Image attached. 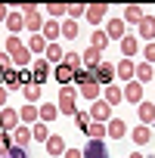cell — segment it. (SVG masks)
I'll return each instance as SVG.
<instances>
[{
	"instance_id": "1",
	"label": "cell",
	"mask_w": 155,
	"mask_h": 158,
	"mask_svg": "<svg viewBox=\"0 0 155 158\" xmlns=\"http://www.w3.org/2000/svg\"><path fill=\"white\" fill-rule=\"evenodd\" d=\"M19 13H22V19H25V28H28L31 34H40V31H44V22H47V19H44V13H40L37 6L25 3Z\"/></svg>"
},
{
	"instance_id": "2",
	"label": "cell",
	"mask_w": 155,
	"mask_h": 158,
	"mask_svg": "<svg viewBox=\"0 0 155 158\" xmlns=\"http://www.w3.org/2000/svg\"><path fill=\"white\" fill-rule=\"evenodd\" d=\"M115 77H118V71H115V65H112V62H99V65L93 68V81H96L99 87H112Z\"/></svg>"
},
{
	"instance_id": "3",
	"label": "cell",
	"mask_w": 155,
	"mask_h": 158,
	"mask_svg": "<svg viewBox=\"0 0 155 158\" xmlns=\"http://www.w3.org/2000/svg\"><path fill=\"white\" fill-rule=\"evenodd\" d=\"M74 96H78V93H74L71 87H62V90H59V115H71V118L78 115V109H74Z\"/></svg>"
},
{
	"instance_id": "4",
	"label": "cell",
	"mask_w": 155,
	"mask_h": 158,
	"mask_svg": "<svg viewBox=\"0 0 155 158\" xmlns=\"http://www.w3.org/2000/svg\"><path fill=\"white\" fill-rule=\"evenodd\" d=\"M19 121H22V118H19V112H16V109H10V106L0 109V124H3V130H6V133L19 130V127H22Z\"/></svg>"
},
{
	"instance_id": "5",
	"label": "cell",
	"mask_w": 155,
	"mask_h": 158,
	"mask_svg": "<svg viewBox=\"0 0 155 158\" xmlns=\"http://www.w3.org/2000/svg\"><path fill=\"white\" fill-rule=\"evenodd\" d=\"M90 118H93V121H99V124L112 121V106H109L106 99H96V102L90 106Z\"/></svg>"
},
{
	"instance_id": "6",
	"label": "cell",
	"mask_w": 155,
	"mask_h": 158,
	"mask_svg": "<svg viewBox=\"0 0 155 158\" xmlns=\"http://www.w3.org/2000/svg\"><path fill=\"white\" fill-rule=\"evenodd\" d=\"M106 34H109V40H124V34H127L124 19H109L106 22Z\"/></svg>"
},
{
	"instance_id": "7",
	"label": "cell",
	"mask_w": 155,
	"mask_h": 158,
	"mask_svg": "<svg viewBox=\"0 0 155 158\" xmlns=\"http://www.w3.org/2000/svg\"><path fill=\"white\" fill-rule=\"evenodd\" d=\"M121 93H124V102H130V106H140L143 102V84L140 81H130Z\"/></svg>"
},
{
	"instance_id": "8",
	"label": "cell",
	"mask_w": 155,
	"mask_h": 158,
	"mask_svg": "<svg viewBox=\"0 0 155 158\" xmlns=\"http://www.w3.org/2000/svg\"><path fill=\"white\" fill-rule=\"evenodd\" d=\"M115 71H118V77H121V81H133V77H136V62L133 59H121L118 65H115Z\"/></svg>"
},
{
	"instance_id": "9",
	"label": "cell",
	"mask_w": 155,
	"mask_h": 158,
	"mask_svg": "<svg viewBox=\"0 0 155 158\" xmlns=\"http://www.w3.org/2000/svg\"><path fill=\"white\" fill-rule=\"evenodd\" d=\"M106 13H109L106 3H87V16H84V19H87L90 25H99V22L106 19Z\"/></svg>"
},
{
	"instance_id": "10",
	"label": "cell",
	"mask_w": 155,
	"mask_h": 158,
	"mask_svg": "<svg viewBox=\"0 0 155 158\" xmlns=\"http://www.w3.org/2000/svg\"><path fill=\"white\" fill-rule=\"evenodd\" d=\"M81 152H84V158H106V143L103 139H87Z\"/></svg>"
},
{
	"instance_id": "11",
	"label": "cell",
	"mask_w": 155,
	"mask_h": 158,
	"mask_svg": "<svg viewBox=\"0 0 155 158\" xmlns=\"http://www.w3.org/2000/svg\"><path fill=\"white\" fill-rule=\"evenodd\" d=\"M40 34H44V40H47V44H56V37H62V25H59L56 19H47Z\"/></svg>"
},
{
	"instance_id": "12",
	"label": "cell",
	"mask_w": 155,
	"mask_h": 158,
	"mask_svg": "<svg viewBox=\"0 0 155 158\" xmlns=\"http://www.w3.org/2000/svg\"><path fill=\"white\" fill-rule=\"evenodd\" d=\"M19 118L25 121V127H34V124L40 121V109H37V106H28V102H25V106L19 109Z\"/></svg>"
},
{
	"instance_id": "13",
	"label": "cell",
	"mask_w": 155,
	"mask_h": 158,
	"mask_svg": "<svg viewBox=\"0 0 155 158\" xmlns=\"http://www.w3.org/2000/svg\"><path fill=\"white\" fill-rule=\"evenodd\" d=\"M31 68H34V71H31V81H34V84H44L47 77H50V62H47V59H37Z\"/></svg>"
},
{
	"instance_id": "14",
	"label": "cell",
	"mask_w": 155,
	"mask_h": 158,
	"mask_svg": "<svg viewBox=\"0 0 155 158\" xmlns=\"http://www.w3.org/2000/svg\"><path fill=\"white\" fill-rule=\"evenodd\" d=\"M136 115H140V121H143L146 127L155 124V102H146V99H143V102L136 106Z\"/></svg>"
},
{
	"instance_id": "15",
	"label": "cell",
	"mask_w": 155,
	"mask_h": 158,
	"mask_svg": "<svg viewBox=\"0 0 155 158\" xmlns=\"http://www.w3.org/2000/svg\"><path fill=\"white\" fill-rule=\"evenodd\" d=\"M121 53H124V59H133V56L140 53V40H136L133 34H124V40H121Z\"/></svg>"
},
{
	"instance_id": "16",
	"label": "cell",
	"mask_w": 155,
	"mask_h": 158,
	"mask_svg": "<svg viewBox=\"0 0 155 158\" xmlns=\"http://www.w3.org/2000/svg\"><path fill=\"white\" fill-rule=\"evenodd\" d=\"M81 59H84V65H87V68H96V65L103 62V50H96V47H87V50L81 53Z\"/></svg>"
},
{
	"instance_id": "17",
	"label": "cell",
	"mask_w": 155,
	"mask_h": 158,
	"mask_svg": "<svg viewBox=\"0 0 155 158\" xmlns=\"http://www.w3.org/2000/svg\"><path fill=\"white\" fill-rule=\"evenodd\" d=\"M140 37H143V40H155V16H143V22H140Z\"/></svg>"
},
{
	"instance_id": "18",
	"label": "cell",
	"mask_w": 155,
	"mask_h": 158,
	"mask_svg": "<svg viewBox=\"0 0 155 158\" xmlns=\"http://www.w3.org/2000/svg\"><path fill=\"white\" fill-rule=\"evenodd\" d=\"M22 96H25L28 106H37V99H40V84H34V81L25 84V87H22Z\"/></svg>"
},
{
	"instance_id": "19",
	"label": "cell",
	"mask_w": 155,
	"mask_h": 158,
	"mask_svg": "<svg viewBox=\"0 0 155 158\" xmlns=\"http://www.w3.org/2000/svg\"><path fill=\"white\" fill-rule=\"evenodd\" d=\"M47 152L56 158V155H65V139L59 136V133H53L50 139H47Z\"/></svg>"
},
{
	"instance_id": "20",
	"label": "cell",
	"mask_w": 155,
	"mask_h": 158,
	"mask_svg": "<svg viewBox=\"0 0 155 158\" xmlns=\"http://www.w3.org/2000/svg\"><path fill=\"white\" fill-rule=\"evenodd\" d=\"M56 81H59L62 87H68V84L74 81V68H68L65 62H62V65H56Z\"/></svg>"
},
{
	"instance_id": "21",
	"label": "cell",
	"mask_w": 155,
	"mask_h": 158,
	"mask_svg": "<svg viewBox=\"0 0 155 158\" xmlns=\"http://www.w3.org/2000/svg\"><path fill=\"white\" fill-rule=\"evenodd\" d=\"M10 56H13V65H19V68H25V65L31 62V56H34V53H31L28 47H19V50H16V53H10Z\"/></svg>"
},
{
	"instance_id": "22",
	"label": "cell",
	"mask_w": 155,
	"mask_h": 158,
	"mask_svg": "<svg viewBox=\"0 0 155 158\" xmlns=\"http://www.w3.org/2000/svg\"><path fill=\"white\" fill-rule=\"evenodd\" d=\"M106 127H109V136H112V139H121V136L127 133V124H124L121 118H112V121H109Z\"/></svg>"
},
{
	"instance_id": "23",
	"label": "cell",
	"mask_w": 155,
	"mask_h": 158,
	"mask_svg": "<svg viewBox=\"0 0 155 158\" xmlns=\"http://www.w3.org/2000/svg\"><path fill=\"white\" fill-rule=\"evenodd\" d=\"M78 93H81L84 99H90V102H96V99H99V93H103V87H99V84L93 81V84H84V87L78 90Z\"/></svg>"
},
{
	"instance_id": "24",
	"label": "cell",
	"mask_w": 155,
	"mask_h": 158,
	"mask_svg": "<svg viewBox=\"0 0 155 158\" xmlns=\"http://www.w3.org/2000/svg\"><path fill=\"white\" fill-rule=\"evenodd\" d=\"M127 22H130V25H133V22H136V25L143 22V10H140L136 3H130V6H124V25H127Z\"/></svg>"
},
{
	"instance_id": "25",
	"label": "cell",
	"mask_w": 155,
	"mask_h": 158,
	"mask_svg": "<svg viewBox=\"0 0 155 158\" xmlns=\"http://www.w3.org/2000/svg\"><path fill=\"white\" fill-rule=\"evenodd\" d=\"M40 109V121L47 124V121H56V115H59V106L56 102H44V106H37Z\"/></svg>"
},
{
	"instance_id": "26",
	"label": "cell",
	"mask_w": 155,
	"mask_h": 158,
	"mask_svg": "<svg viewBox=\"0 0 155 158\" xmlns=\"http://www.w3.org/2000/svg\"><path fill=\"white\" fill-rule=\"evenodd\" d=\"M106 133H109V127H106V124L90 121V127H87V139H106Z\"/></svg>"
},
{
	"instance_id": "27",
	"label": "cell",
	"mask_w": 155,
	"mask_h": 158,
	"mask_svg": "<svg viewBox=\"0 0 155 158\" xmlns=\"http://www.w3.org/2000/svg\"><path fill=\"white\" fill-rule=\"evenodd\" d=\"M130 136H133V143H140V146H143V143H149V139H152V127L140 124V127H133V130H130Z\"/></svg>"
},
{
	"instance_id": "28",
	"label": "cell",
	"mask_w": 155,
	"mask_h": 158,
	"mask_svg": "<svg viewBox=\"0 0 155 158\" xmlns=\"http://www.w3.org/2000/svg\"><path fill=\"white\" fill-rule=\"evenodd\" d=\"M152 65L149 62H136V77H133V81H140V84H146V81H152Z\"/></svg>"
},
{
	"instance_id": "29",
	"label": "cell",
	"mask_w": 155,
	"mask_h": 158,
	"mask_svg": "<svg viewBox=\"0 0 155 158\" xmlns=\"http://www.w3.org/2000/svg\"><path fill=\"white\" fill-rule=\"evenodd\" d=\"M90 47H96V50H106V47H109V34H106L103 28H96V31L90 34Z\"/></svg>"
},
{
	"instance_id": "30",
	"label": "cell",
	"mask_w": 155,
	"mask_h": 158,
	"mask_svg": "<svg viewBox=\"0 0 155 158\" xmlns=\"http://www.w3.org/2000/svg\"><path fill=\"white\" fill-rule=\"evenodd\" d=\"M25 47H28L31 53H47V47H50V44L44 40V34H31V40H28Z\"/></svg>"
},
{
	"instance_id": "31",
	"label": "cell",
	"mask_w": 155,
	"mask_h": 158,
	"mask_svg": "<svg viewBox=\"0 0 155 158\" xmlns=\"http://www.w3.org/2000/svg\"><path fill=\"white\" fill-rule=\"evenodd\" d=\"M62 59H65L62 47H59V44H50V47H47V62H50V65H53V62H56V65H62Z\"/></svg>"
},
{
	"instance_id": "32",
	"label": "cell",
	"mask_w": 155,
	"mask_h": 158,
	"mask_svg": "<svg viewBox=\"0 0 155 158\" xmlns=\"http://www.w3.org/2000/svg\"><path fill=\"white\" fill-rule=\"evenodd\" d=\"M13 146H16V139H13V133H0V158H6L10 152H13Z\"/></svg>"
},
{
	"instance_id": "33",
	"label": "cell",
	"mask_w": 155,
	"mask_h": 158,
	"mask_svg": "<svg viewBox=\"0 0 155 158\" xmlns=\"http://www.w3.org/2000/svg\"><path fill=\"white\" fill-rule=\"evenodd\" d=\"M74 84H78V87L93 84V68H78V71H74Z\"/></svg>"
},
{
	"instance_id": "34",
	"label": "cell",
	"mask_w": 155,
	"mask_h": 158,
	"mask_svg": "<svg viewBox=\"0 0 155 158\" xmlns=\"http://www.w3.org/2000/svg\"><path fill=\"white\" fill-rule=\"evenodd\" d=\"M106 102L109 106H118V102H124V93H121V87H106Z\"/></svg>"
},
{
	"instance_id": "35",
	"label": "cell",
	"mask_w": 155,
	"mask_h": 158,
	"mask_svg": "<svg viewBox=\"0 0 155 158\" xmlns=\"http://www.w3.org/2000/svg\"><path fill=\"white\" fill-rule=\"evenodd\" d=\"M31 136H34V133H31V127H25V124H22L19 130H13V139H16V146H25Z\"/></svg>"
},
{
	"instance_id": "36",
	"label": "cell",
	"mask_w": 155,
	"mask_h": 158,
	"mask_svg": "<svg viewBox=\"0 0 155 158\" xmlns=\"http://www.w3.org/2000/svg\"><path fill=\"white\" fill-rule=\"evenodd\" d=\"M6 28L16 34L19 28H25V19H22V13H10V19H6Z\"/></svg>"
},
{
	"instance_id": "37",
	"label": "cell",
	"mask_w": 155,
	"mask_h": 158,
	"mask_svg": "<svg viewBox=\"0 0 155 158\" xmlns=\"http://www.w3.org/2000/svg\"><path fill=\"white\" fill-rule=\"evenodd\" d=\"M74 127L81 130V133H87V127H90V112H78V115H74Z\"/></svg>"
},
{
	"instance_id": "38",
	"label": "cell",
	"mask_w": 155,
	"mask_h": 158,
	"mask_svg": "<svg viewBox=\"0 0 155 158\" xmlns=\"http://www.w3.org/2000/svg\"><path fill=\"white\" fill-rule=\"evenodd\" d=\"M44 13H47V16H53V19H59V16H68V6H65V3H50Z\"/></svg>"
},
{
	"instance_id": "39",
	"label": "cell",
	"mask_w": 155,
	"mask_h": 158,
	"mask_svg": "<svg viewBox=\"0 0 155 158\" xmlns=\"http://www.w3.org/2000/svg\"><path fill=\"white\" fill-rule=\"evenodd\" d=\"M62 37H68V40H74V37H78V22H71V19H65V22H62Z\"/></svg>"
},
{
	"instance_id": "40",
	"label": "cell",
	"mask_w": 155,
	"mask_h": 158,
	"mask_svg": "<svg viewBox=\"0 0 155 158\" xmlns=\"http://www.w3.org/2000/svg\"><path fill=\"white\" fill-rule=\"evenodd\" d=\"M13 71V56L6 50H0V74H10Z\"/></svg>"
},
{
	"instance_id": "41",
	"label": "cell",
	"mask_w": 155,
	"mask_h": 158,
	"mask_svg": "<svg viewBox=\"0 0 155 158\" xmlns=\"http://www.w3.org/2000/svg\"><path fill=\"white\" fill-rule=\"evenodd\" d=\"M68 16H71V22H78L81 16H87V3H71L68 6Z\"/></svg>"
},
{
	"instance_id": "42",
	"label": "cell",
	"mask_w": 155,
	"mask_h": 158,
	"mask_svg": "<svg viewBox=\"0 0 155 158\" xmlns=\"http://www.w3.org/2000/svg\"><path fill=\"white\" fill-rule=\"evenodd\" d=\"M62 62H65L68 68H74V71H78V68H81V62H84V59H81V53H65V59H62Z\"/></svg>"
},
{
	"instance_id": "43",
	"label": "cell",
	"mask_w": 155,
	"mask_h": 158,
	"mask_svg": "<svg viewBox=\"0 0 155 158\" xmlns=\"http://www.w3.org/2000/svg\"><path fill=\"white\" fill-rule=\"evenodd\" d=\"M31 133H34V139H50V130H47L44 121H37V124L31 127Z\"/></svg>"
},
{
	"instance_id": "44",
	"label": "cell",
	"mask_w": 155,
	"mask_h": 158,
	"mask_svg": "<svg viewBox=\"0 0 155 158\" xmlns=\"http://www.w3.org/2000/svg\"><path fill=\"white\" fill-rule=\"evenodd\" d=\"M19 47H25V44H22V40L16 37V34H13V37H6V53H16Z\"/></svg>"
},
{
	"instance_id": "45",
	"label": "cell",
	"mask_w": 155,
	"mask_h": 158,
	"mask_svg": "<svg viewBox=\"0 0 155 158\" xmlns=\"http://www.w3.org/2000/svg\"><path fill=\"white\" fill-rule=\"evenodd\" d=\"M6 158H31V155H28V149H25V146H13V152H10Z\"/></svg>"
},
{
	"instance_id": "46",
	"label": "cell",
	"mask_w": 155,
	"mask_h": 158,
	"mask_svg": "<svg viewBox=\"0 0 155 158\" xmlns=\"http://www.w3.org/2000/svg\"><path fill=\"white\" fill-rule=\"evenodd\" d=\"M143 53H146V62L152 65V62H155V40H152V44H146V50H143Z\"/></svg>"
},
{
	"instance_id": "47",
	"label": "cell",
	"mask_w": 155,
	"mask_h": 158,
	"mask_svg": "<svg viewBox=\"0 0 155 158\" xmlns=\"http://www.w3.org/2000/svg\"><path fill=\"white\" fill-rule=\"evenodd\" d=\"M62 158H84V152H81V149H65Z\"/></svg>"
},
{
	"instance_id": "48",
	"label": "cell",
	"mask_w": 155,
	"mask_h": 158,
	"mask_svg": "<svg viewBox=\"0 0 155 158\" xmlns=\"http://www.w3.org/2000/svg\"><path fill=\"white\" fill-rule=\"evenodd\" d=\"M6 96H10V90H6L3 84H0V109H3V106H6Z\"/></svg>"
},
{
	"instance_id": "49",
	"label": "cell",
	"mask_w": 155,
	"mask_h": 158,
	"mask_svg": "<svg viewBox=\"0 0 155 158\" xmlns=\"http://www.w3.org/2000/svg\"><path fill=\"white\" fill-rule=\"evenodd\" d=\"M6 19H10V10H6L3 3H0V22H6Z\"/></svg>"
},
{
	"instance_id": "50",
	"label": "cell",
	"mask_w": 155,
	"mask_h": 158,
	"mask_svg": "<svg viewBox=\"0 0 155 158\" xmlns=\"http://www.w3.org/2000/svg\"><path fill=\"white\" fill-rule=\"evenodd\" d=\"M130 158H146V155H140V152H133V155H130Z\"/></svg>"
},
{
	"instance_id": "51",
	"label": "cell",
	"mask_w": 155,
	"mask_h": 158,
	"mask_svg": "<svg viewBox=\"0 0 155 158\" xmlns=\"http://www.w3.org/2000/svg\"><path fill=\"white\" fill-rule=\"evenodd\" d=\"M0 84H3V74H0Z\"/></svg>"
},
{
	"instance_id": "52",
	"label": "cell",
	"mask_w": 155,
	"mask_h": 158,
	"mask_svg": "<svg viewBox=\"0 0 155 158\" xmlns=\"http://www.w3.org/2000/svg\"><path fill=\"white\" fill-rule=\"evenodd\" d=\"M0 133H3V124H0Z\"/></svg>"
}]
</instances>
